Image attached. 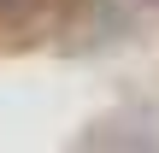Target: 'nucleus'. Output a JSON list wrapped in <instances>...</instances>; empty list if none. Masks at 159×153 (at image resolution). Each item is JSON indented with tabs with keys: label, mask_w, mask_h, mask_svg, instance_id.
<instances>
[]
</instances>
